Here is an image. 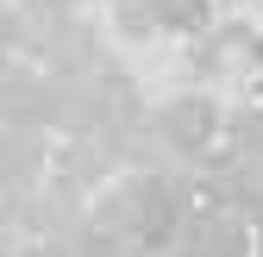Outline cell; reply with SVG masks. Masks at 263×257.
Listing matches in <instances>:
<instances>
[{
  "mask_svg": "<svg viewBox=\"0 0 263 257\" xmlns=\"http://www.w3.org/2000/svg\"><path fill=\"white\" fill-rule=\"evenodd\" d=\"M151 125H157V144H163L170 163H201V157H213L219 138H226V107L207 88H182L163 107H151Z\"/></svg>",
  "mask_w": 263,
  "mask_h": 257,
  "instance_id": "1",
  "label": "cell"
},
{
  "mask_svg": "<svg viewBox=\"0 0 263 257\" xmlns=\"http://www.w3.org/2000/svg\"><path fill=\"white\" fill-rule=\"evenodd\" d=\"M257 50H263V25L257 19H219L213 31L188 38V69L201 82H251L257 76Z\"/></svg>",
  "mask_w": 263,
  "mask_h": 257,
  "instance_id": "2",
  "label": "cell"
},
{
  "mask_svg": "<svg viewBox=\"0 0 263 257\" xmlns=\"http://www.w3.org/2000/svg\"><path fill=\"white\" fill-rule=\"evenodd\" d=\"M163 257H257V226L238 213H226V207H194L176 238L163 245Z\"/></svg>",
  "mask_w": 263,
  "mask_h": 257,
  "instance_id": "3",
  "label": "cell"
},
{
  "mask_svg": "<svg viewBox=\"0 0 263 257\" xmlns=\"http://www.w3.org/2000/svg\"><path fill=\"white\" fill-rule=\"evenodd\" d=\"M44 163H50L44 132H31V125H0V188H31Z\"/></svg>",
  "mask_w": 263,
  "mask_h": 257,
  "instance_id": "4",
  "label": "cell"
},
{
  "mask_svg": "<svg viewBox=\"0 0 263 257\" xmlns=\"http://www.w3.org/2000/svg\"><path fill=\"white\" fill-rule=\"evenodd\" d=\"M226 157H238V163L263 170V107H232L226 113Z\"/></svg>",
  "mask_w": 263,
  "mask_h": 257,
  "instance_id": "5",
  "label": "cell"
},
{
  "mask_svg": "<svg viewBox=\"0 0 263 257\" xmlns=\"http://www.w3.org/2000/svg\"><path fill=\"white\" fill-rule=\"evenodd\" d=\"M157 25L176 38H201L219 25V0H157Z\"/></svg>",
  "mask_w": 263,
  "mask_h": 257,
  "instance_id": "6",
  "label": "cell"
},
{
  "mask_svg": "<svg viewBox=\"0 0 263 257\" xmlns=\"http://www.w3.org/2000/svg\"><path fill=\"white\" fill-rule=\"evenodd\" d=\"M107 19H113V31L125 44H151L157 38V0H107Z\"/></svg>",
  "mask_w": 263,
  "mask_h": 257,
  "instance_id": "7",
  "label": "cell"
},
{
  "mask_svg": "<svg viewBox=\"0 0 263 257\" xmlns=\"http://www.w3.org/2000/svg\"><path fill=\"white\" fill-rule=\"evenodd\" d=\"M251 7H263V0H251Z\"/></svg>",
  "mask_w": 263,
  "mask_h": 257,
  "instance_id": "8",
  "label": "cell"
}]
</instances>
